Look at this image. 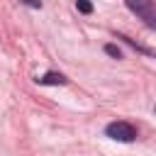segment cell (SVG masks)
<instances>
[{"mask_svg":"<svg viewBox=\"0 0 156 156\" xmlns=\"http://www.w3.org/2000/svg\"><path fill=\"white\" fill-rule=\"evenodd\" d=\"M127 7H129L132 12H136V15H141V17L146 20V24L156 27V10H154L151 2H134V0H129Z\"/></svg>","mask_w":156,"mask_h":156,"instance_id":"obj_2","label":"cell"},{"mask_svg":"<svg viewBox=\"0 0 156 156\" xmlns=\"http://www.w3.org/2000/svg\"><path fill=\"white\" fill-rule=\"evenodd\" d=\"M105 134L110 139H117V141H134L136 139V129L129 122H110L105 127Z\"/></svg>","mask_w":156,"mask_h":156,"instance_id":"obj_1","label":"cell"},{"mask_svg":"<svg viewBox=\"0 0 156 156\" xmlns=\"http://www.w3.org/2000/svg\"><path fill=\"white\" fill-rule=\"evenodd\" d=\"M105 54H110L112 58H122V51H119L115 44H105Z\"/></svg>","mask_w":156,"mask_h":156,"instance_id":"obj_4","label":"cell"},{"mask_svg":"<svg viewBox=\"0 0 156 156\" xmlns=\"http://www.w3.org/2000/svg\"><path fill=\"white\" fill-rule=\"evenodd\" d=\"M76 7H78V12H85V15L93 12V5L90 2H76Z\"/></svg>","mask_w":156,"mask_h":156,"instance_id":"obj_5","label":"cell"},{"mask_svg":"<svg viewBox=\"0 0 156 156\" xmlns=\"http://www.w3.org/2000/svg\"><path fill=\"white\" fill-rule=\"evenodd\" d=\"M37 80H39L41 85H63V83H66V76H63V73H54V71H51V73H44L41 78H37Z\"/></svg>","mask_w":156,"mask_h":156,"instance_id":"obj_3","label":"cell"}]
</instances>
